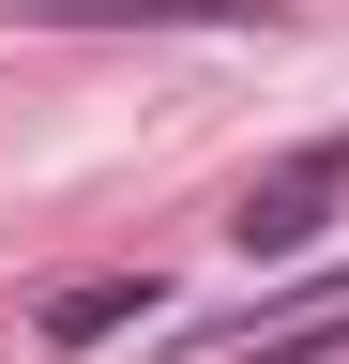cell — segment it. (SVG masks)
Wrapping results in <instances>:
<instances>
[{
  "instance_id": "1",
  "label": "cell",
  "mask_w": 349,
  "mask_h": 364,
  "mask_svg": "<svg viewBox=\"0 0 349 364\" xmlns=\"http://www.w3.org/2000/svg\"><path fill=\"white\" fill-rule=\"evenodd\" d=\"M334 182H349V167H319V152H289L274 182H243L228 243H243V258H304V243H319V213H334Z\"/></svg>"
},
{
  "instance_id": "2",
  "label": "cell",
  "mask_w": 349,
  "mask_h": 364,
  "mask_svg": "<svg viewBox=\"0 0 349 364\" xmlns=\"http://www.w3.org/2000/svg\"><path fill=\"white\" fill-rule=\"evenodd\" d=\"M152 304H167L152 273H92V289H61L46 318H31V349H107V334H137Z\"/></svg>"
},
{
  "instance_id": "3",
  "label": "cell",
  "mask_w": 349,
  "mask_h": 364,
  "mask_svg": "<svg viewBox=\"0 0 349 364\" xmlns=\"http://www.w3.org/2000/svg\"><path fill=\"white\" fill-rule=\"evenodd\" d=\"M46 16H76V31H137V16L152 31H243L258 0H46Z\"/></svg>"
}]
</instances>
